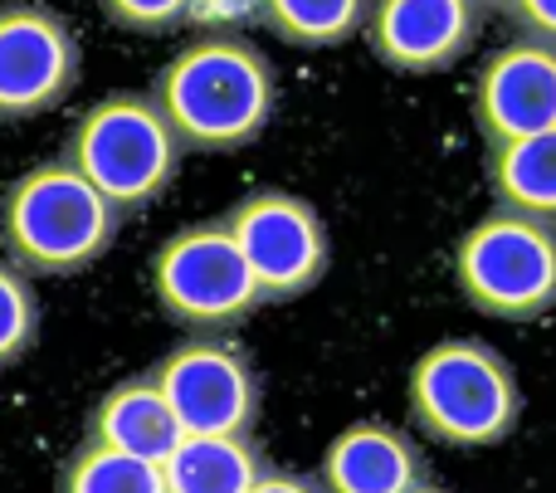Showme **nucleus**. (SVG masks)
<instances>
[{"mask_svg":"<svg viewBox=\"0 0 556 493\" xmlns=\"http://www.w3.org/2000/svg\"><path fill=\"white\" fill-rule=\"evenodd\" d=\"M235 235L264 303H293L332 269V235L313 201L288 191H254L220 215Z\"/></svg>","mask_w":556,"mask_h":493,"instance_id":"0eeeda50","label":"nucleus"},{"mask_svg":"<svg viewBox=\"0 0 556 493\" xmlns=\"http://www.w3.org/2000/svg\"><path fill=\"white\" fill-rule=\"evenodd\" d=\"M405 406L434 445L493 450L522 426L528 396L498 347L479 338H444L415 357Z\"/></svg>","mask_w":556,"mask_h":493,"instance_id":"f03ea898","label":"nucleus"},{"mask_svg":"<svg viewBox=\"0 0 556 493\" xmlns=\"http://www.w3.org/2000/svg\"><path fill=\"white\" fill-rule=\"evenodd\" d=\"M410 493H454V489H444V484H420V489H410Z\"/></svg>","mask_w":556,"mask_h":493,"instance_id":"5701e85b","label":"nucleus"},{"mask_svg":"<svg viewBox=\"0 0 556 493\" xmlns=\"http://www.w3.org/2000/svg\"><path fill=\"white\" fill-rule=\"evenodd\" d=\"M317 479L327 493H410L430 484V459L405 430L386 420H356L323 450Z\"/></svg>","mask_w":556,"mask_h":493,"instance_id":"f8f14e48","label":"nucleus"},{"mask_svg":"<svg viewBox=\"0 0 556 493\" xmlns=\"http://www.w3.org/2000/svg\"><path fill=\"white\" fill-rule=\"evenodd\" d=\"M503 15L513 20L522 39H542V45H556V0H513Z\"/></svg>","mask_w":556,"mask_h":493,"instance_id":"aec40b11","label":"nucleus"},{"mask_svg":"<svg viewBox=\"0 0 556 493\" xmlns=\"http://www.w3.org/2000/svg\"><path fill=\"white\" fill-rule=\"evenodd\" d=\"M489 191L503 211L556 225V127L489 147Z\"/></svg>","mask_w":556,"mask_h":493,"instance_id":"2eb2a0df","label":"nucleus"},{"mask_svg":"<svg viewBox=\"0 0 556 493\" xmlns=\"http://www.w3.org/2000/svg\"><path fill=\"white\" fill-rule=\"evenodd\" d=\"M88 440L103 450H117V455H132V459H147V465H166L172 450L186 440L181 420L172 416L166 406L162 387L147 377H127L108 391L103 401L93 406L88 416Z\"/></svg>","mask_w":556,"mask_h":493,"instance_id":"ddd939ff","label":"nucleus"},{"mask_svg":"<svg viewBox=\"0 0 556 493\" xmlns=\"http://www.w3.org/2000/svg\"><path fill=\"white\" fill-rule=\"evenodd\" d=\"M250 493H327V484L317 475H298V469H274L269 465Z\"/></svg>","mask_w":556,"mask_h":493,"instance_id":"412c9836","label":"nucleus"},{"mask_svg":"<svg viewBox=\"0 0 556 493\" xmlns=\"http://www.w3.org/2000/svg\"><path fill=\"white\" fill-rule=\"evenodd\" d=\"M103 15L117 29H132V35H166V29L195 20L201 0H98Z\"/></svg>","mask_w":556,"mask_h":493,"instance_id":"6ab92c4d","label":"nucleus"},{"mask_svg":"<svg viewBox=\"0 0 556 493\" xmlns=\"http://www.w3.org/2000/svg\"><path fill=\"white\" fill-rule=\"evenodd\" d=\"M39 342V299L25 269L0 260V371L25 362Z\"/></svg>","mask_w":556,"mask_h":493,"instance_id":"a211bd4d","label":"nucleus"},{"mask_svg":"<svg viewBox=\"0 0 556 493\" xmlns=\"http://www.w3.org/2000/svg\"><path fill=\"white\" fill-rule=\"evenodd\" d=\"M123 211L59 156L25 172L0 201V244L29 279H68L113 250Z\"/></svg>","mask_w":556,"mask_h":493,"instance_id":"7ed1b4c3","label":"nucleus"},{"mask_svg":"<svg viewBox=\"0 0 556 493\" xmlns=\"http://www.w3.org/2000/svg\"><path fill=\"white\" fill-rule=\"evenodd\" d=\"M152 293L166 318L191 332L240 328L254 308H264V293L225 220L176 230L152 260Z\"/></svg>","mask_w":556,"mask_h":493,"instance_id":"423d86ee","label":"nucleus"},{"mask_svg":"<svg viewBox=\"0 0 556 493\" xmlns=\"http://www.w3.org/2000/svg\"><path fill=\"white\" fill-rule=\"evenodd\" d=\"M152 103L186 152H240L274 123L278 74L250 39L205 35L156 74Z\"/></svg>","mask_w":556,"mask_h":493,"instance_id":"f257e3e1","label":"nucleus"},{"mask_svg":"<svg viewBox=\"0 0 556 493\" xmlns=\"http://www.w3.org/2000/svg\"><path fill=\"white\" fill-rule=\"evenodd\" d=\"M454 279L483 318H547L556 308V225L498 205L454 244Z\"/></svg>","mask_w":556,"mask_h":493,"instance_id":"39448f33","label":"nucleus"},{"mask_svg":"<svg viewBox=\"0 0 556 493\" xmlns=\"http://www.w3.org/2000/svg\"><path fill=\"white\" fill-rule=\"evenodd\" d=\"M181 137L152 103V93H113L74 123L64 162L123 215L152 205L181 172Z\"/></svg>","mask_w":556,"mask_h":493,"instance_id":"20e7f679","label":"nucleus"},{"mask_svg":"<svg viewBox=\"0 0 556 493\" xmlns=\"http://www.w3.org/2000/svg\"><path fill=\"white\" fill-rule=\"evenodd\" d=\"M371 0H260V20L293 49H337L366 29Z\"/></svg>","mask_w":556,"mask_h":493,"instance_id":"dca6fc26","label":"nucleus"},{"mask_svg":"<svg viewBox=\"0 0 556 493\" xmlns=\"http://www.w3.org/2000/svg\"><path fill=\"white\" fill-rule=\"evenodd\" d=\"M59 493H166V479L162 465H147V459L84 440L59 475Z\"/></svg>","mask_w":556,"mask_h":493,"instance_id":"f3484780","label":"nucleus"},{"mask_svg":"<svg viewBox=\"0 0 556 493\" xmlns=\"http://www.w3.org/2000/svg\"><path fill=\"white\" fill-rule=\"evenodd\" d=\"M473 123L489 147L556 127V45L513 39L483 59L473 84Z\"/></svg>","mask_w":556,"mask_h":493,"instance_id":"9b49d317","label":"nucleus"},{"mask_svg":"<svg viewBox=\"0 0 556 493\" xmlns=\"http://www.w3.org/2000/svg\"><path fill=\"white\" fill-rule=\"evenodd\" d=\"M78 84V35L39 0L0 5V123L59 108Z\"/></svg>","mask_w":556,"mask_h":493,"instance_id":"1a4fd4ad","label":"nucleus"},{"mask_svg":"<svg viewBox=\"0 0 556 493\" xmlns=\"http://www.w3.org/2000/svg\"><path fill=\"white\" fill-rule=\"evenodd\" d=\"M479 5H483V10H489V15H493V10H498V15H503V10H508V5H513V0H479Z\"/></svg>","mask_w":556,"mask_h":493,"instance_id":"4be33fe9","label":"nucleus"},{"mask_svg":"<svg viewBox=\"0 0 556 493\" xmlns=\"http://www.w3.org/2000/svg\"><path fill=\"white\" fill-rule=\"evenodd\" d=\"M172 416L186 435H250L264 406V387L250 352L220 332H191L152 367Z\"/></svg>","mask_w":556,"mask_h":493,"instance_id":"6e6552de","label":"nucleus"},{"mask_svg":"<svg viewBox=\"0 0 556 493\" xmlns=\"http://www.w3.org/2000/svg\"><path fill=\"white\" fill-rule=\"evenodd\" d=\"M269 469L250 435H186L162 465L166 493H250Z\"/></svg>","mask_w":556,"mask_h":493,"instance_id":"4468645a","label":"nucleus"},{"mask_svg":"<svg viewBox=\"0 0 556 493\" xmlns=\"http://www.w3.org/2000/svg\"><path fill=\"white\" fill-rule=\"evenodd\" d=\"M483 15L479 0H371L366 45L395 74H444L473 54Z\"/></svg>","mask_w":556,"mask_h":493,"instance_id":"9d476101","label":"nucleus"}]
</instances>
